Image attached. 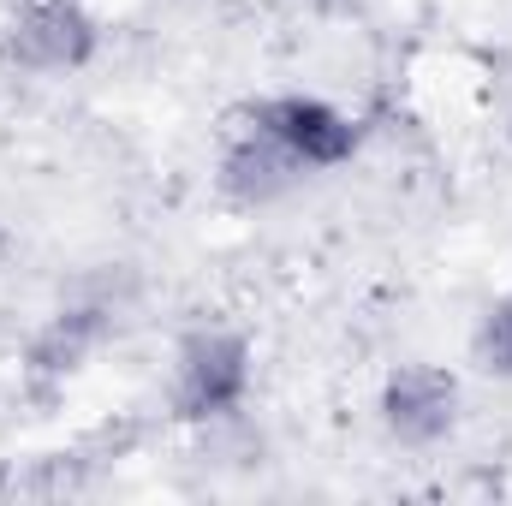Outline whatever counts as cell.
Returning <instances> with one entry per match:
<instances>
[{"instance_id": "obj_1", "label": "cell", "mask_w": 512, "mask_h": 506, "mask_svg": "<svg viewBox=\"0 0 512 506\" xmlns=\"http://www.w3.org/2000/svg\"><path fill=\"white\" fill-rule=\"evenodd\" d=\"M251 393V340L233 328H197L179 346L173 364V417L185 423H215L233 417Z\"/></svg>"}, {"instance_id": "obj_2", "label": "cell", "mask_w": 512, "mask_h": 506, "mask_svg": "<svg viewBox=\"0 0 512 506\" xmlns=\"http://www.w3.org/2000/svg\"><path fill=\"white\" fill-rule=\"evenodd\" d=\"M102 48V30L84 0H24L6 18V60L18 72H78Z\"/></svg>"}, {"instance_id": "obj_3", "label": "cell", "mask_w": 512, "mask_h": 506, "mask_svg": "<svg viewBox=\"0 0 512 506\" xmlns=\"http://www.w3.org/2000/svg\"><path fill=\"white\" fill-rule=\"evenodd\" d=\"M251 126L268 131L286 155H298L310 173H328V167H346L358 155V126L322 102V96H304V90H286V96H268L251 108Z\"/></svg>"}, {"instance_id": "obj_4", "label": "cell", "mask_w": 512, "mask_h": 506, "mask_svg": "<svg viewBox=\"0 0 512 506\" xmlns=\"http://www.w3.org/2000/svg\"><path fill=\"white\" fill-rule=\"evenodd\" d=\"M459 423V376L441 364H405L382 387V429L399 447H435Z\"/></svg>"}, {"instance_id": "obj_5", "label": "cell", "mask_w": 512, "mask_h": 506, "mask_svg": "<svg viewBox=\"0 0 512 506\" xmlns=\"http://www.w3.org/2000/svg\"><path fill=\"white\" fill-rule=\"evenodd\" d=\"M304 173H310V167H304L298 155H286L268 131H256V126L245 131V137H233L227 155H221V191H227L233 203H245V209L280 203Z\"/></svg>"}, {"instance_id": "obj_6", "label": "cell", "mask_w": 512, "mask_h": 506, "mask_svg": "<svg viewBox=\"0 0 512 506\" xmlns=\"http://www.w3.org/2000/svg\"><path fill=\"white\" fill-rule=\"evenodd\" d=\"M96 316H102V310H60V316L30 340V370H36L42 381L72 376V370L84 364V352L96 346V334H102Z\"/></svg>"}, {"instance_id": "obj_7", "label": "cell", "mask_w": 512, "mask_h": 506, "mask_svg": "<svg viewBox=\"0 0 512 506\" xmlns=\"http://www.w3.org/2000/svg\"><path fill=\"white\" fill-rule=\"evenodd\" d=\"M471 358L489 370V376L512 381V292L495 298L483 316H477V334H471Z\"/></svg>"}, {"instance_id": "obj_8", "label": "cell", "mask_w": 512, "mask_h": 506, "mask_svg": "<svg viewBox=\"0 0 512 506\" xmlns=\"http://www.w3.org/2000/svg\"><path fill=\"white\" fill-rule=\"evenodd\" d=\"M495 102H501V126L512 137V66H501V78H495Z\"/></svg>"}]
</instances>
